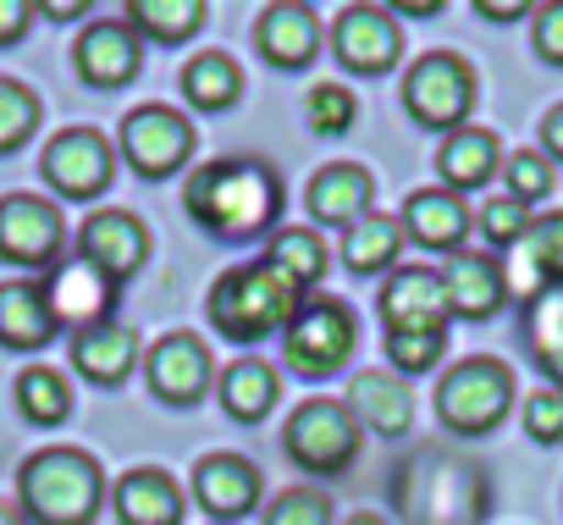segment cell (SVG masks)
<instances>
[{
    "label": "cell",
    "mask_w": 563,
    "mask_h": 525,
    "mask_svg": "<svg viewBox=\"0 0 563 525\" xmlns=\"http://www.w3.org/2000/svg\"><path fill=\"white\" fill-rule=\"evenodd\" d=\"M343 525H387V519H382V514H349Z\"/></svg>",
    "instance_id": "cell-49"
},
{
    "label": "cell",
    "mask_w": 563,
    "mask_h": 525,
    "mask_svg": "<svg viewBox=\"0 0 563 525\" xmlns=\"http://www.w3.org/2000/svg\"><path fill=\"white\" fill-rule=\"evenodd\" d=\"M525 338H530L536 365L552 376L547 387H558V393H563V294H541V299H530Z\"/></svg>",
    "instance_id": "cell-34"
},
{
    "label": "cell",
    "mask_w": 563,
    "mask_h": 525,
    "mask_svg": "<svg viewBox=\"0 0 563 525\" xmlns=\"http://www.w3.org/2000/svg\"><path fill=\"white\" fill-rule=\"evenodd\" d=\"M305 210H310L316 227L349 232L354 221H365V216L376 210V177H371L365 166H354V161H332V166H321V172L310 177Z\"/></svg>",
    "instance_id": "cell-21"
},
{
    "label": "cell",
    "mask_w": 563,
    "mask_h": 525,
    "mask_svg": "<svg viewBox=\"0 0 563 525\" xmlns=\"http://www.w3.org/2000/svg\"><path fill=\"white\" fill-rule=\"evenodd\" d=\"M332 56L360 78H382L404 56V29L387 7H343L332 23Z\"/></svg>",
    "instance_id": "cell-13"
},
{
    "label": "cell",
    "mask_w": 563,
    "mask_h": 525,
    "mask_svg": "<svg viewBox=\"0 0 563 525\" xmlns=\"http://www.w3.org/2000/svg\"><path fill=\"white\" fill-rule=\"evenodd\" d=\"M78 254L122 288V283L144 266V260H150V227H144L133 210H122V205L89 210L84 227H78Z\"/></svg>",
    "instance_id": "cell-14"
},
{
    "label": "cell",
    "mask_w": 563,
    "mask_h": 525,
    "mask_svg": "<svg viewBox=\"0 0 563 525\" xmlns=\"http://www.w3.org/2000/svg\"><path fill=\"white\" fill-rule=\"evenodd\" d=\"M360 420L343 398H310L282 426V453H288L305 475H338L360 453Z\"/></svg>",
    "instance_id": "cell-6"
},
{
    "label": "cell",
    "mask_w": 563,
    "mask_h": 525,
    "mask_svg": "<svg viewBox=\"0 0 563 525\" xmlns=\"http://www.w3.org/2000/svg\"><path fill=\"white\" fill-rule=\"evenodd\" d=\"M514 409V371L492 354L459 360L442 382H437V420L459 437H486L503 426V415Z\"/></svg>",
    "instance_id": "cell-5"
},
{
    "label": "cell",
    "mask_w": 563,
    "mask_h": 525,
    "mask_svg": "<svg viewBox=\"0 0 563 525\" xmlns=\"http://www.w3.org/2000/svg\"><path fill=\"white\" fill-rule=\"evenodd\" d=\"M254 51L276 73H299L321 51V18L310 7H299V0H276V7H265L254 18Z\"/></svg>",
    "instance_id": "cell-22"
},
{
    "label": "cell",
    "mask_w": 563,
    "mask_h": 525,
    "mask_svg": "<svg viewBox=\"0 0 563 525\" xmlns=\"http://www.w3.org/2000/svg\"><path fill=\"white\" fill-rule=\"evenodd\" d=\"M40 18L51 23H73V18H89V0H45V7H34Z\"/></svg>",
    "instance_id": "cell-46"
},
{
    "label": "cell",
    "mask_w": 563,
    "mask_h": 525,
    "mask_svg": "<svg viewBox=\"0 0 563 525\" xmlns=\"http://www.w3.org/2000/svg\"><path fill=\"white\" fill-rule=\"evenodd\" d=\"M0 525H29V519H23V508H18V503L0 497Z\"/></svg>",
    "instance_id": "cell-48"
},
{
    "label": "cell",
    "mask_w": 563,
    "mask_h": 525,
    "mask_svg": "<svg viewBox=\"0 0 563 525\" xmlns=\"http://www.w3.org/2000/svg\"><path fill=\"white\" fill-rule=\"evenodd\" d=\"M139 360H144V343H139V332L122 327V321H106V327L73 338V371H78L89 387H122Z\"/></svg>",
    "instance_id": "cell-26"
},
{
    "label": "cell",
    "mask_w": 563,
    "mask_h": 525,
    "mask_svg": "<svg viewBox=\"0 0 563 525\" xmlns=\"http://www.w3.org/2000/svg\"><path fill=\"white\" fill-rule=\"evenodd\" d=\"M530 40H536V56L547 67H563V0L530 12Z\"/></svg>",
    "instance_id": "cell-42"
},
{
    "label": "cell",
    "mask_w": 563,
    "mask_h": 525,
    "mask_svg": "<svg viewBox=\"0 0 563 525\" xmlns=\"http://www.w3.org/2000/svg\"><path fill=\"white\" fill-rule=\"evenodd\" d=\"M260 464L243 459V453H205L194 464V481H188V497L210 514V525H238L260 508Z\"/></svg>",
    "instance_id": "cell-15"
},
{
    "label": "cell",
    "mask_w": 563,
    "mask_h": 525,
    "mask_svg": "<svg viewBox=\"0 0 563 525\" xmlns=\"http://www.w3.org/2000/svg\"><path fill=\"white\" fill-rule=\"evenodd\" d=\"M503 177H508V199H519L525 210L541 205V199L552 194V161H547L541 150H519V155H508V161H503Z\"/></svg>",
    "instance_id": "cell-40"
},
{
    "label": "cell",
    "mask_w": 563,
    "mask_h": 525,
    "mask_svg": "<svg viewBox=\"0 0 563 525\" xmlns=\"http://www.w3.org/2000/svg\"><path fill=\"white\" fill-rule=\"evenodd\" d=\"M67 249V221L56 199L40 194H7L0 199V260L23 272H51Z\"/></svg>",
    "instance_id": "cell-10"
},
{
    "label": "cell",
    "mask_w": 563,
    "mask_h": 525,
    "mask_svg": "<svg viewBox=\"0 0 563 525\" xmlns=\"http://www.w3.org/2000/svg\"><path fill=\"white\" fill-rule=\"evenodd\" d=\"M404 111L431 128V133H459L470 128V111H475V67L453 51H431L420 56L409 73H404Z\"/></svg>",
    "instance_id": "cell-7"
},
{
    "label": "cell",
    "mask_w": 563,
    "mask_h": 525,
    "mask_svg": "<svg viewBox=\"0 0 563 525\" xmlns=\"http://www.w3.org/2000/svg\"><path fill=\"white\" fill-rule=\"evenodd\" d=\"M404 221L387 210H371L365 221H354L343 232V272L349 277H387L398 272V254H404Z\"/></svg>",
    "instance_id": "cell-28"
},
{
    "label": "cell",
    "mask_w": 563,
    "mask_h": 525,
    "mask_svg": "<svg viewBox=\"0 0 563 525\" xmlns=\"http://www.w3.org/2000/svg\"><path fill=\"white\" fill-rule=\"evenodd\" d=\"M398 221H404V238L415 243V249H431V254H459L464 249V238H470V227H475V216H470V205L453 194V188H415L409 199H404V210H398Z\"/></svg>",
    "instance_id": "cell-20"
},
{
    "label": "cell",
    "mask_w": 563,
    "mask_h": 525,
    "mask_svg": "<svg viewBox=\"0 0 563 525\" xmlns=\"http://www.w3.org/2000/svg\"><path fill=\"white\" fill-rule=\"evenodd\" d=\"M111 508H117L122 525H183L188 492L177 486V475H166L155 464H139L111 486Z\"/></svg>",
    "instance_id": "cell-25"
},
{
    "label": "cell",
    "mask_w": 563,
    "mask_h": 525,
    "mask_svg": "<svg viewBox=\"0 0 563 525\" xmlns=\"http://www.w3.org/2000/svg\"><path fill=\"white\" fill-rule=\"evenodd\" d=\"M442 0H404V7H393V18H437Z\"/></svg>",
    "instance_id": "cell-47"
},
{
    "label": "cell",
    "mask_w": 563,
    "mask_h": 525,
    "mask_svg": "<svg viewBox=\"0 0 563 525\" xmlns=\"http://www.w3.org/2000/svg\"><path fill=\"white\" fill-rule=\"evenodd\" d=\"M503 277H508V294H525V299L563 294V210L530 221V232L508 249Z\"/></svg>",
    "instance_id": "cell-19"
},
{
    "label": "cell",
    "mask_w": 563,
    "mask_h": 525,
    "mask_svg": "<svg viewBox=\"0 0 563 525\" xmlns=\"http://www.w3.org/2000/svg\"><path fill=\"white\" fill-rule=\"evenodd\" d=\"M442 294H448V316L453 321H492L508 305L503 260L486 254V249H459L442 266Z\"/></svg>",
    "instance_id": "cell-17"
},
{
    "label": "cell",
    "mask_w": 563,
    "mask_h": 525,
    "mask_svg": "<svg viewBox=\"0 0 563 525\" xmlns=\"http://www.w3.org/2000/svg\"><path fill=\"white\" fill-rule=\"evenodd\" d=\"M40 122H45L40 95L23 78H0V155H18L23 144H34Z\"/></svg>",
    "instance_id": "cell-35"
},
{
    "label": "cell",
    "mask_w": 563,
    "mask_h": 525,
    "mask_svg": "<svg viewBox=\"0 0 563 525\" xmlns=\"http://www.w3.org/2000/svg\"><path fill=\"white\" fill-rule=\"evenodd\" d=\"M519 415H525V437H530V442H541V448L563 442V393H558V387L530 393Z\"/></svg>",
    "instance_id": "cell-41"
},
{
    "label": "cell",
    "mask_w": 563,
    "mask_h": 525,
    "mask_svg": "<svg viewBox=\"0 0 563 525\" xmlns=\"http://www.w3.org/2000/svg\"><path fill=\"white\" fill-rule=\"evenodd\" d=\"M497 172H503V144H497L492 128H475V122H470V128L448 133L442 150H437V177H442V188H453L459 199L475 194V188H486Z\"/></svg>",
    "instance_id": "cell-27"
},
{
    "label": "cell",
    "mask_w": 563,
    "mask_h": 525,
    "mask_svg": "<svg viewBox=\"0 0 563 525\" xmlns=\"http://www.w3.org/2000/svg\"><path fill=\"white\" fill-rule=\"evenodd\" d=\"M541 155L547 161H563V100L541 117Z\"/></svg>",
    "instance_id": "cell-44"
},
{
    "label": "cell",
    "mask_w": 563,
    "mask_h": 525,
    "mask_svg": "<svg viewBox=\"0 0 563 525\" xmlns=\"http://www.w3.org/2000/svg\"><path fill=\"white\" fill-rule=\"evenodd\" d=\"M117 155L144 177V183H166L188 166L194 155V122L172 106H139L122 117V133H117Z\"/></svg>",
    "instance_id": "cell-8"
},
{
    "label": "cell",
    "mask_w": 563,
    "mask_h": 525,
    "mask_svg": "<svg viewBox=\"0 0 563 525\" xmlns=\"http://www.w3.org/2000/svg\"><path fill=\"white\" fill-rule=\"evenodd\" d=\"M34 7L29 0H0V45H23L29 40V29H34Z\"/></svg>",
    "instance_id": "cell-43"
},
{
    "label": "cell",
    "mask_w": 563,
    "mask_h": 525,
    "mask_svg": "<svg viewBox=\"0 0 563 525\" xmlns=\"http://www.w3.org/2000/svg\"><path fill=\"white\" fill-rule=\"evenodd\" d=\"M144 382H150V393H155L166 409H194V404H205L210 387H216L210 349H205L194 332H172V338H161V343L144 354Z\"/></svg>",
    "instance_id": "cell-12"
},
{
    "label": "cell",
    "mask_w": 563,
    "mask_h": 525,
    "mask_svg": "<svg viewBox=\"0 0 563 525\" xmlns=\"http://www.w3.org/2000/svg\"><path fill=\"white\" fill-rule=\"evenodd\" d=\"M530 221H536V216H530V210H525L519 199H508V194L486 199V205H481V216H475L481 238H486V243H492L497 254H508V249H514V243H519V238L530 232Z\"/></svg>",
    "instance_id": "cell-37"
},
{
    "label": "cell",
    "mask_w": 563,
    "mask_h": 525,
    "mask_svg": "<svg viewBox=\"0 0 563 525\" xmlns=\"http://www.w3.org/2000/svg\"><path fill=\"white\" fill-rule=\"evenodd\" d=\"M12 404L29 426H62L73 415V382L56 365H23L18 387H12Z\"/></svg>",
    "instance_id": "cell-33"
},
{
    "label": "cell",
    "mask_w": 563,
    "mask_h": 525,
    "mask_svg": "<svg viewBox=\"0 0 563 525\" xmlns=\"http://www.w3.org/2000/svg\"><path fill=\"white\" fill-rule=\"evenodd\" d=\"M282 343V365L305 382H321V376H343L354 349H360V316L332 299V294H316L299 305V316L288 321V332L276 338Z\"/></svg>",
    "instance_id": "cell-4"
},
{
    "label": "cell",
    "mask_w": 563,
    "mask_h": 525,
    "mask_svg": "<svg viewBox=\"0 0 563 525\" xmlns=\"http://www.w3.org/2000/svg\"><path fill=\"white\" fill-rule=\"evenodd\" d=\"M106 492V470L84 448H40L18 470V508L29 525H95Z\"/></svg>",
    "instance_id": "cell-3"
},
{
    "label": "cell",
    "mask_w": 563,
    "mask_h": 525,
    "mask_svg": "<svg viewBox=\"0 0 563 525\" xmlns=\"http://www.w3.org/2000/svg\"><path fill=\"white\" fill-rule=\"evenodd\" d=\"M265 525H332V497L316 486H288L265 503Z\"/></svg>",
    "instance_id": "cell-39"
},
{
    "label": "cell",
    "mask_w": 563,
    "mask_h": 525,
    "mask_svg": "<svg viewBox=\"0 0 563 525\" xmlns=\"http://www.w3.org/2000/svg\"><path fill=\"white\" fill-rule=\"evenodd\" d=\"M73 62H78V78L89 89H122V84H133L144 73V40L122 18L89 23L78 34V45H73Z\"/></svg>",
    "instance_id": "cell-18"
},
{
    "label": "cell",
    "mask_w": 563,
    "mask_h": 525,
    "mask_svg": "<svg viewBox=\"0 0 563 525\" xmlns=\"http://www.w3.org/2000/svg\"><path fill=\"white\" fill-rule=\"evenodd\" d=\"M310 294L282 277L271 260H249V266H232L210 283V299H205V321L227 338V343H265V338H282L288 321L299 316Z\"/></svg>",
    "instance_id": "cell-2"
},
{
    "label": "cell",
    "mask_w": 563,
    "mask_h": 525,
    "mask_svg": "<svg viewBox=\"0 0 563 525\" xmlns=\"http://www.w3.org/2000/svg\"><path fill=\"white\" fill-rule=\"evenodd\" d=\"M343 404L354 409L360 431H376V437H404L415 426V393L393 371H354Z\"/></svg>",
    "instance_id": "cell-24"
},
{
    "label": "cell",
    "mask_w": 563,
    "mask_h": 525,
    "mask_svg": "<svg viewBox=\"0 0 563 525\" xmlns=\"http://www.w3.org/2000/svg\"><path fill=\"white\" fill-rule=\"evenodd\" d=\"M183 100H188L194 111H210V117L232 111V106L243 100V67H238L232 56H221V51H199V56L183 67Z\"/></svg>",
    "instance_id": "cell-31"
},
{
    "label": "cell",
    "mask_w": 563,
    "mask_h": 525,
    "mask_svg": "<svg viewBox=\"0 0 563 525\" xmlns=\"http://www.w3.org/2000/svg\"><path fill=\"white\" fill-rule=\"evenodd\" d=\"M282 205H288V199H282L276 166L254 161V155L205 161L183 183V210L194 216V227H205L221 243H254V238L276 232Z\"/></svg>",
    "instance_id": "cell-1"
},
{
    "label": "cell",
    "mask_w": 563,
    "mask_h": 525,
    "mask_svg": "<svg viewBox=\"0 0 563 525\" xmlns=\"http://www.w3.org/2000/svg\"><path fill=\"white\" fill-rule=\"evenodd\" d=\"M40 283H45V305L56 316V332H67V338L106 327L117 310V283L106 272H95L84 254H62Z\"/></svg>",
    "instance_id": "cell-11"
},
{
    "label": "cell",
    "mask_w": 563,
    "mask_h": 525,
    "mask_svg": "<svg viewBox=\"0 0 563 525\" xmlns=\"http://www.w3.org/2000/svg\"><path fill=\"white\" fill-rule=\"evenodd\" d=\"M475 18L514 23V18H530V7H525V0H475Z\"/></svg>",
    "instance_id": "cell-45"
},
{
    "label": "cell",
    "mask_w": 563,
    "mask_h": 525,
    "mask_svg": "<svg viewBox=\"0 0 563 525\" xmlns=\"http://www.w3.org/2000/svg\"><path fill=\"white\" fill-rule=\"evenodd\" d=\"M40 177L62 199H100L117 177V150L100 128H62L40 150Z\"/></svg>",
    "instance_id": "cell-9"
},
{
    "label": "cell",
    "mask_w": 563,
    "mask_h": 525,
    "mask_svg": "<svg viewBox=\"0 0 563 525\" xmlns=\"http://www.w3.org/2000/svg\"><path fill=\"white\" fill-rule=\"evenodd\" d=\"M448 354V332H387V360L398 365V376H426L437 371Z\"/></svg>",
    "instance_id": "cell-38"
},
{
    "label": "cell",
    "mask_w": 563,
    "mask_h": 525,
    "mask_svg": "<svg viewBox=\"0 0 563 525\" xmlns=\"http://www.w3.org/2000/svg\"><path fill=\"white\" fill-rule=\"evenodd\" d=\"M305 122L316 139H349L354 122H360V100L349 84H316L310 100H305Z\"/></svg>",
    "instance_id": "cell-36"
},
{
    "label": "cell",
    "mask_w": 563,
    "mask_h": 525,
    "mask_svg": "<svg viewBox=\"0 0 563 525\" xmlns=\"http://www.w3.org/2000/svg\"><path fill=\"white\" fill-rule=\"evenodd\" d=\"M62 332H56V316L45 305V283L40 277H12L0 283V349L12 354H40L51 349Z\"/></svg>",
    "instance_id": "cell-23"
},
{
    "label": "cell",
    "mask_w": 563,
    "mask_h": 525,
    "mask_svg": "<svg viewBox=\"0 0 563 525\" xmlns=\"http://www.w3.org/2000/svg\"><path fill=\"white\" fill-rule=\"evenodd\" d=\"M216 398H221V409H227L238 426H254V420H265V415L276 409L282 376H276V365L243 354V360H232V365L216 376Z\"/></svg>",
    "instance_id": "cell-29"
},
{
    "label": "cell",
    "mask_w": 563,
    "mask_h": 525,
    "mask_svg": "<svg viewBox=\"0 0 563 525\" xmlns=\"http://www.w3.org/2000/svg\"><path fill=\"white\" fill-rule=\"evenodd\" d=\"M205 18H210L205 0H133L122 12V23L150 45H188L205 29Z\"/></svg>",
    "instance_id": "cell-30"
},
{
    "label": "cell",
    "mask_w": 563,
    "mask_h": 525,
    "mask_svg": "<svg viewBox=\"0 0 563 525\" xmlns=\"http://www.w3.org/2000/svg\"><path fill=\"white\" fill-rule=\"evenodd\" d=\"M265 260H271L282 277H294L305 294L321 288V277H327V266H332L327 238H321L316 227H276V232L265 238Z\"/></svg>",
    "instance_id": "cell-32"
},
{
    "label": "cell",
    "mask_w": 563,
    "mask_h": 525,
    "mask_svg": "<svg viewBox=\"0 0 563 525\" xmlns=\"http://www.w3.org/2000/svg\"><path fill=\"white\" fill-rule=\"evenodd\" d=\"M387 332H448V294H442V272L431 266H398L382 283L376 299Z\"/></svg>",
    "instance_id": "cell-16"
}]
</instances>
